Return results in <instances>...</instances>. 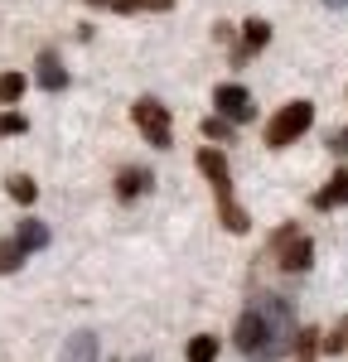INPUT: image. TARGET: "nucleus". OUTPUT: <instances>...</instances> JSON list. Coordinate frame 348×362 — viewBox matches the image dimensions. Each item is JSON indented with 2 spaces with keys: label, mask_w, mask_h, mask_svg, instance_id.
Instances as JSON below:
<instances>
[{
  "label": "nucleus",
  "mask_w": 348,
  "mask_h": 362,
  "mask_svg": "<svg viewBox=\"0 0 348 362\" xmlns=\"http://www.w3.org/2000/svg\"><path fill=\"white\" fill-rule=\"evenodd\" d=\"M310 126H315V102H305V97H300V102H286L281 112L266 121V145H271V150H286V145H295Z\"/></svg>",
  "instance_id": "nucleus-3"
},
{
  "label": "nucleus",
  "mask_w": 348,
  "mask_h": 362,
  "mask_svg": "<svg viewBox=\"0 0 348 362\" xmlns=\"http://www.w3.org/2000/svg\"><path fill=\"white\" fill-rule=\"evenodd\" d=\"M29 131V121L20 112H0V136H25Z\"/></svg>",
  "instance_id": "nucleus-20"
},
{
  "label": "nucleus",
  "mask_w": 348,
  "mask_h": 362,
  "mask_svg": "<svg viewBox=\"0 0 348 362\" xmlns=\"http://www.w3.org/2000/svg\"><path fill=\"white\" fill-rule=\"evenodd\" d=\"M131 121L141 126V136L155 145V150H170L174 140V121H170V107L160 102V97H141L136 107H131Z\"/></svg>",
  "instance_id": "nucleus-4"
},
{
  "label": "nucleus",
  "mask_w": 348,
  "mask_h": 362,
  "mask_svg": "<svg viewBox=\"0 0 348 362\" xmlns=\"http://www.w3.org/2000/svg\"><path fill=\"white\" fill-rule=\"evenodd\" d=\"M15 242H20V247H25L29 256H34V251H44V247H49V227L39 223V218H25V223H20V232H15Z\"/></svg>",
  "instance_id": "nucleus-11"
},
{
  "label": "nucleus",
  "mask_w": 348,
  "mask_h": 362,
  "mask_svg": "<svg viewBox=\"0 0 348 362\" xmlns=\"http://www.w3.org/2000/svg\"><path fill=\"white\" fill-rule=\"evenodd\" d=\"M155 174L150 169H121L116 174V198H136V194H150Z\"/></svg>",
  "instance_id": "nucleus-10"
},
{
  "label": "nucleus",
  "mask_w": 348,
  "mask_h": 362,
  "mask_svg": "<svg viewBox=\"0 0 348 362\" xmlns=\"http://www.w3.org/2000/svg\"><path fill=\"white\" fill-rule=\"evenodd\" d=\"M203 136H208V140H232V121H228V116H218V112L203 116Z\"/></svg>",
  "instance_id": "nucleus-18"
},
{
  "label": "nucleus",
  "mask_w": 348,
  "mask_h": 362,
  "mask_svg": "<svg viewBox=\"0 0 348 362\" xmlns=\"http://www.w3.org/2000/svg\"><path fill=\"white\" fill-rule=\"evenodd\" d=\"M34 83L44 87V92H63V87H68V73H63V63H58L54 49H44V54L34 58Z\"/></svg>",
  "instance_id": "nucleus-7"
},
{
  "label": "nucleus",
  "mask_w": 348,
  "mask_h": 362,
  "mask_svg": "<svg viewBox=\"0 0 348 362\" xmlns=\"http://www.w3.org/2000/svg\"><path fill=\"white\" fill-rule=\"evenodd\" d=\"M5 194L15 198V203H34V198H39V184H34V179H25V174H15V179H10V184H5Z\"/></svg>",
  "instance_id": "nucleus-16"
},
{
  "label": "nucleus",
  "mask_w": 348,
  "mask_h": 362,
  "mask_svg": "<svg viewBox=\"0 0 348 362\" xmlns=\"http://www.w3.org/2000/svg\"><path fill=\"white\" fill-rule=\"evenodd\" d=\"M213 107H218V116H228L232 126H242V121L257 116V107H252V97H247L242 83H223L218 92H213Z\"/></svg>",
  "instance_id": "nucleus-6"
},
{
  "label": "nucleus",
  "mask_w": 348,
  "mask_h": 362,
  "mask_svg": "<svg viewBox=\"0 0 348 362\" xmlns=\"http://www.w3.org/2000/svg\"><path fill=\"white\" fill-rule=\"evenodd\" d=\"M174 0H112V10H121V15H141V10H170Z\"/></svg>",
  "instance_id": "nucleus-17"
},
{
  "label": "nucleus",
  "mask_w": 348,
  "mask_h": 362,
  "mask_svg": "<svg viewBox=\"0 0 348 362\" xmlns=\"http://www.w3.org/2000/svg\"><path fill=\"white\" fill-rule=\"evenodd\" d=\"M319 348H324V343H319V334H310V329H305V334L295 338V353H300V362H315V353Z\"/></svg>",
  "instance_id": "nucleus-19"
},
{
  "label": "nucleus",
  "mask_w": 348,
  "mask_h": 362,
  "mask_svg": "<svg viewBox=\"0 0 348 362\" xmlns=\"http://www.w3.org/2000/svg\"><path fill=\"white\" fill-rule=\"evenodd\" d=\"M63 362H97V338L92 334H73L63 348Z\"/></svg>",
  "instance_id": "nucleus-12"
},
{
  "label": "nucleus",
  "mask_w": 348,
  "mask_h": 362,
  "mask_svg": "<svg viewBox=\"0 0 348 362\" xmlns=\"http://www.w3.org/2000/svg\"><path fill=\"white\" fill-rule=\"evenodd\" d=\"M87 5H112V0H87Z\"/></svg>",
  "instance_id": "nucleus-23"
},
{
  "label": "nucleus",
  "mask_w": 348,
  "mask_h": 362,
  "mask_svg": "<svg viewBox=\"0 0 348 362\" xmlns=\"http://www.w3.org/2000/svg\"><path fill=\"white\" fill-rule=\"evenodd\" d=\"M194 165H199L203 179L213 184V198H218V223L228 227V232H247L252 218H247V208L232 198V169H228V160H223V150H218V145H203L199 155H194Z\"/></svg>",
  "instance_id": "nucleus-2"
},
{
  "label": "nucleus",
  "mask_w": 348,
  "mask_h": 362,
  "mask_svg": "<svg viewBox=\"0 0 348 362\" xmlns=\"http://www.w3.org/2000/svg\"><path fill=\"white\" fill-rule=\"evenodd\" d=\"M271 251H276L281 271H310V261H315V242H310L295 223H286V227L271 232Z\"/></svg>",
  "instance_id": "nucleus-5"
},
{
  "label": "nucleus",
  "mask_w": 348,
  "mask_h": 362,
  "mask_svg": "<svg viewBox=\"0 0 348 362\" xmlns=\"http://www.w3.org/2000/svg\"><path fill=\"white\" fill-rule=\"evenodd\" d=\"M266 44H271V25H266V20H247V25H242V44H237V63H247V58L257 54V49H266Z\"/></svg>",
  "instance_id": "nucleus-8"
},
{
  "label": "nucleus",
  "mask_w": 348,
  "mask_h": 362,
  "mask_svg": "<svg viewBox=\"0 0 348 362\" xmlns=\"http://www.w3.org/2000/svg\"><path fill=\"white\" fill-rule=\"evenodd\" d=\"M329 150H339V155H348V126H344V131H334V136H329Z\"/></svg>",
  "instance_id": "nucleus-21"
},
{
  "label": "nucleus",
  "mask_w": 348,
  "mask_h": 362,
  "mask_svg": "<svg viewBox=\"0 0 348 362\" xmlns=\"http://www.w3.org/2000/svg\"><path fill=\"white\" fill-rule=\"evenodd\" d=\"M189 362H218V338L213 334H199L194 343H189V353H184Z\"/></svg>",
  "instance_id": "nucleus-15"
},
{
  "label": "nucleus",
  "mask_w": 348,
  "mask_h": 362,
  "mask_svg": "<svg viewBox=\"0 0 348 362\" xmlns=\"http://www.w3.org/2000/svg\"><path fill=\"white\" fill-rule=\"evenodd\" d=\"M25 97V73H0V107H15Z\"/></svg>",
  "instance_id": "nucleus-13"
},
{
  "label": "nucleus",
  "mask_w": 348,
  "mask_h": 362,
  "mask_svg": "<svg viewBox=\"0 0 348 362\" xmlns=\"http://www.w3.org/2000/svg\"><path fill=\"white\" fill-rule=\"evenodd\" d=\"M237 353L247 362H281L295 348V309L286 295H257L237 319Z\"/></svg>",
  "instance_id": "nucleus-1"
},
{
  "label": "nucleus",
  "mask_w": 348,
  "mask_h": 362,
  "mask_svg": "<svg viewBox=\"0 0 348 362\" xmlns=\"http://www.w3.org/2000/svg\"><path fill=\"white\" fill-rule=\"evenodd\" d=\"M25 256H29V251L20 247L15 237H10V242H0V276H10V271H20V266H25Z\"/></svg>",
  "instance_id": "nucleus-14"
},
{
  "label": "nucleus",
  "mask_w": 348,
  "mask_h": 362,
  "mask_svg": "<svg viewBox=\"0 0 348 362\" xmlns=\"http://www.w3.org/2000/svg\"><path fill=\"white\" fill-rule=\"evenodd\" d=\"M310 203H315L319 213H329V208H344V203H348V169H334V179H329V184H324V189H319Z\"/></svg>",
  "instance_id": "nucleus-9"
},
{
  "label": "nucleus",
  "mask_w": 348,
  "mask_h": 362,
  "mask_svg": "<svg viewBox=\"0 0 348 362\" xmlns=\"http://www.w3.org/2000/svg\"><path fill=\"white\" fill-rule=\"evenodd\" d=\"M339 329H344V334H348V319H344V324H339Z\"/></svg>",
  "instance_id": "nucleus-24"
},
{
  "label": "nucleus",
  "mask_w": 348,
  "mask_h": 362,
  "mask_svg": "<svg viewBox=\"0 0 348 362\" xmlns=\"http://www.w3.org/2000/svg\"><path fill=\"white\" fill-rule=\"evenodd\" d=\"M324 5H329V10H344V5H348V0H324Z\"/></svg>",
  "instance_id": "nucleus-22"
}]
</instances>
